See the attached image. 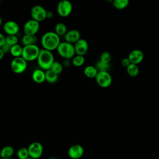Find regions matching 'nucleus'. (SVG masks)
<instances>
[{"instance_id": "aec40b11", "label": "nucleus", "mask_w": 159, "mask_h": 159, "mask_svg": "<svg viewBox=\"0 0 159 159\" xmlns=\"http://www.w3.org/2000/svg\"><path fill=\"white\" fill-rule=\"evenodd\" d=\"M126 71L129 76L132 78L136 77L139 73V68L138 65L131 63L129 66L126 68Z\"/></svg>"}, {"instance_id": "5701e85b", "label": "nucleus", "mask_w": 159, "mask_h": 159, "mask_svg": "<svg viewBox=\"0 0 159 159\" xmlns=\"http://www.w3.org/2000/svg\"><path fill=\"white\" fill-rule=\"evenodd\" d=\"M67 27L66 25L63 22H59L56 24L55 27V32L60 36H64L67 32Z\"/></svg>"}, {"instance_id": "9d476101", "label": "nucleus", "mask_w": 159, "mask_h": 159, "mask_svg": "<svg viewBox=\"0 0 159 159\" xmlns=\"http://www.w3.org/2000/svg\"><path fill=\"white\" fill-rule=\"evenodd\" d=\"M28 150L30 157L34 159H38L42 155L43 148L40 142H34L29 145Z\"/></svg>"}, {"instance_id": "9b49d317", "label": "nucleus", "mask_w": 159, "mask_h": 159, "mask_svg": "<svg viewBox=\"0 0 159 159\" xmlns=\"http://www.w3.org/2000/svg\"><path fill=\"white\" fill-rule=\"evenodd\" d=\"M4 32L7 35H17L19 31L18 24L14 20H7L5 22L2 26Z\"/></svg>"}, {"instance_id": "423d86ee", "label": "nucleus", "mask_w": 159, "mask_h": 159, "mask_svg": "<svg viewBox=\"0 0 159 159\" xmlns=\"http://www.w3.org/2000/svg\"><path fill=\"white\" fill-rule=\"evenodd\" d=\"M73 10V5L69 0H61L57 4V12L63 17L70 16Z\"/></svg>"}, {"instance_id": "b1692460", "label": "nucleus", "mask_w": 159, "mask_h": 159, "mask_svg": "<svg viewBox=\"0 0 159 159\" xmlns=\"http://www.w3.org/2000/svg\"><path fill=\"white\" fill-rule=\"evenodd\" d=\"M129 4V0H114L112 2L113 6L118 10L125 9Z\"/></svg>"}, {"instance_id": "58836bf2", "label": "nucleus", "mask_w": 159, "mask_h": 159, "mask_svg": "<svg viewBox=\"0 0 159 159\" xmlns=\"http://www.w3.org/2000/svg\"><path fill=\"white\" fill-rule=\"evenodd\" d=\"M27 159H34V158H31V157H29V158H27Z\"/></svg>"}, {"instance_id": "0eeeda50", "label": "nucleus", "mask_w": 159, "mask_h": 159, "mask_svg": "<svg viewBox=\"0 0 159 159\" xmlns=\"http://www.w3.org/2000/svg\"><path fill=\"white\" fill-rule=\"evenodd\" d=\"M95 80L98 85L103 88L109 87L112 81V76L109 71H99Z\"/></svg>"}, {"instance_id": "39448f33", "label": "nucleus", "mask_w": 159, "mask_h": 159, "mask_svg": "<svg viewBox=\"0 0 159 159\" xmlns=\"http://www.w3.org/2000/svg\"><path fill=\"white\" fill-rule=\"evenodd\" d=\"M11 70L16 74L23 73L27 69V61L22 57L14 58L11 62Z\"/></svg>"}, {"instance_id": "1a4fd4ad", "label": "nucleus", "mask_w": 159, "mask_h": 159, "mask_svg": "<svg viewBox=\"0 0 159 159\" xmlns=\"http://www.w3.org/2000/svg\"><path fill=\"white\" fill-rule=\"evenodd\" d=\"M40 29V22L34 20L30 19L24 25L23 31L24 34L29 35H35Z\"/></svg>"}, {"instance_id": "7c9ffc66", "label": "nucleus", "mask_w": 159, "mask_h": 159, "mask_svg": "<svg viewBox=\"0 0 159 159\" xmlns=\"http://www.w3.org/2000/svg\"><path fill=\"white\" fill-rule=\"evenodd\" d=\"M120 64H121V65H122L123 67L127 68V66H129L131 64V62H130V60L129 59V58L127 57V58H123V59L121 60Z\"/></svg>"}, {"instance_id": "c9c22d12", "label": "nucleus", "mask_w": 159, "mask_h": 159, "mask_svg": "<svg viewBox=\"0 0 159 159\" xmlns=\"http://www.w3.org/2000/svg\"><path fill=\"white\" fill-rule=\"evenodd\" d=\"M106 1H108V2H112L114 0H106Z\"/></svg>"}, {"instance_id": "393cba45", "label": "nucleus", "mask_w": 159, "mask_h": 159, "mask_svg": "<svg viewBox=\"0 0 159 159\" xmlns=\"http://www.w3.org/2000/svg\"><path fill=\"white\" fill-rule=\"evenodd\" d=\"M85 62L84 56L75 55V56L72 58V64L76 67H80L83 65Z\"/></svg>"}, {"instance_id": "2f4dec72", "label": "nucleus", "mask_w": 159, "mask_h": 159, "mask_svg": "<svg viewBox=\"0 0 159 159\" xmlns=\"http://www.w3.org/2000/svg\"><path fill=\"white\" fill-rule=\"evenodd\" d=\"M11 47L9 46V45H7V43H6L4 45H3L2 47H0V48L4 52L5 54L10 52V50H11Z\"/></svg>"}, {"instance_id": "6e6552de", "label": "nucleus", "mask_w": 159, "mask_h": 159, "mask_svg": "<svg viewBox=\"0 0 159 159\" xmlns=\"http://www.w3.org/2000/svg\"><path fill=\"white\" fill-rule=\"evenodd\" d=\"M30 15L32 19L40 22L47 19V11L40 5H35L31 9Z\"/></svg>"}, {"instance_id": "4c0bfd02", "label": "nucleus", "mask_w": 159, "mask_h": 159, "mask_svg": "<svg viewBox=\"0 0 159 159\" xmlns=\"http://www.w3.org/2000/svg\"><path fill=\"white\" fill-rule=\"evenodd\" d=\"M48 159H57L56 158H53V157H52V158H48Z\"/></svg>"}, {"instance_id": "e433bc0d", "label": "nucleus", "mask_w": 159, "mask_h": 159, "mask_svg": "<svg viewBox=\"0 0 159 159\" xmlns=\"http://www.w3.org/2000/svg\"><path fill=\"white\" fill-rule=\"evenodd\" d=\"M1 159H13L12 158H1Z\"/></svg>"}, {"instance_id": "72a5a7b5", "label": "nucleus", "mask_w": 159, "mask_h": 159, "mask_svg": "<svg viewBox=\"0 0 159 159\" xmlns=\"http://www.w3.org/2000/svg\"><path fill=\"white\" fill-rule=\"evenodd\" d=\"M53 17V12L51 11H47V19H51Z\"/></svg>"}, {"instance_id": "c85d7f7f", "label": "nucleus", "mask_w": 159, "mask_h": 159, "mask_svg": "<svg viewBox=\"0 0 159 159\" xmlns=\"http://www.w3.org/2000/svg\"><path fill=\"white\" fill-rule=\"evenodd\" d=\"M18 37L17 35H7L6 37V43L12 47L18 43Z\"/></svg>"}, {"instance_id": "c756f323", "label": "nucleus", "mask_w": 159, "mask_h": 159, "mask_svg": "<svg viewBox=\"0 0 159 159\" xmlns=\"http://www.w3.org/2000/svg\"><path fill=\"white\" fill-rule=\"evenodd\" d=\"M99 60L104 63H110V61L111 60V54L107 51H104L102 52L100 55Z\"/></svg>"}, {"instance_id": "4be33fe9", "label": "nucleus", "mask_w": 159, "mask_h": 159, "mask_svg": "<svg viewBox=\"0 0 159 159\" xmlns=\"http://www.w3.org/2000/svg\"><path fill=\"white\" fill-rule=\"evenodd\" d=\"M14 153V150L11 146H6L3 147L1 151V158H11Z\"/></svg>"}, {"instance_id": "f3484780", "label": "nucleus", "mask_w": 159, "mask_h": 159, "mask_svg": "<svg viewBox=\"0 0 159 159\" xmlns=\"http://www.w3.org/2000/svg\"><path fill=\"white\" fill-rule=\"evenodd\" d=\"M98 70L96 68L95 66L93 65H88L86 66L83 70L84 75L88 78H95L98 73Z\"/></svg>"}, {"instance_id": "f257e3e1", "label": "nucleus", "mask_w": 159, "mask_h": 159, "mask_svg": "<svg viewBox=\"0 0 159 159\" xmlns=\"http://www.w3.org/2000/svg\"><path fill=\"white\" fill-rule=\"evenodd\" d=\"M40 42L42 48L51 52L57 50L61 43L60 36L52 31L45 33L41 38Z\"/></svg>"}, {"instance_id": "a211bd4d", "label": "nucleus", "mask_w": 159, "mask_h": 159, "mask_svg": "<svg viewBox=\"0 0 159 159\" xmlns=\"http://www.w3.org/2000/svg\"><path fill=\"white\" fill-rule=\"evenodd\" d=\"M38 41L37 37L35 35H29L24 34L21 39V43L24 46L35 45Z\"/></svg>"}, {"instance_id": "473e14b6", "label": "nucleus", "mask_w": 159, "mask_h": 159, "mask_svg": "<svg viewBox=\"0 0 159 159\" xmlns=\"http://www.w3.org/2000/svg\"><path fill=\"white\" fill-rule=\"evenodd\" d=\"M6 44V37L2 34H0V47H2Z\"/></svg>"}, {"instance_id": "bb28decb", "label": "nucleus", "mask_w": 159, "mask_h": 159, "mask_svg": "<svg viewBox=\"0 0 159 159\" xmlns=\"http://www.w3.org/2000/svg\"><path fill=\"white\" fill-rule=\"evenodd\" d=\"M17 156L19 159H27L30 157L28 148H20L17 152Z\"/></svg>"}, {"instance_id": "f8f14e48", "label": "nucleus", "mask_w": 159, "mask_h": 159, "mask_svg": "<svg viewBox=\"0 0 159 159\" xmlns=\"http://www.w3.org/2000/svg\"><path fill=\"white\" fill-rule=\"evenodd\" d=\"M75 50L76 55L85 56L88 52V43L84 39H80L75 44Z\"/></svg>"}, {"instance_id": "ddd939ff", "label": "nucleus", "mask_w": 159, "mask_h": 159, "mask_svg": "<svg viewBox=\"0 0 159 159\" xmlns=\"http://www.w3.org/2000/svg\"><path fill=\"white\" fill-rule=\"evenodd\" d=\"M83 154L84 148L80 144H75L71 146L68 150V155L72 159H79Z\"/></svg>"}, {"instance_id": "dca6fc26", "label": "nucleus", "mask_w": 159, "mask_h": 159, "mask_svg": "<svg viewBox=\"0 0 159 159\" xmlns=\"http://www.w3.org/2000/svg\"><path fill=\"white\" fill-rule=\"evenodd\" d=\"M33 81L37 84H42L45 81V71L42 69H35L32 74Z\"/></svg>"}, {"instance_id": "cd10ccee", "label": "nucleus", "mask_w": 159, "mask_h": 159, "mask_svg": "<svg viewBox=\"0 0 159 159\" xmlns=\"http://www.w3.org/2000/svg\"><path fill=\"white\" fill-rule=\"evenodd\" d=\"M63 69V66L61 63H60L59 61H55L52 64L50 70L53 71L54 73L58 74V75L62 72Z\"/></svg>"}, {"instance_id": "f704fd0d", "label": "nucleus", "mask_w": 159, "mask_h": 159, "mask_svg": "<svg viewBox=\"0 0 159 159\" xmlns=\"http://www.w3.org/2000/svg\"><path fill=\"white\" fill-rule=\"evenodd\" d=\"M4 55H5L4 52L0 48V60H2L3 58Z\"/></svg>"}, {"instance_id": "2eb2a0df", "label": "nucleus", "mask_w": 159, "mask_h": 159, "mask_svg": "<svg viewBox=\"0 0 159 159\" xmlns=\"http://www.w3.org/2000/svg\"><path fill=\"white\" fill-rule=\"evenodd\" d=\"M65 41L72 44H75L81 39V34L76 29H71L68 30L64 35Z\"/></svg>"}, {"instance_id": "a878e982", "label": "nucleus", "mask_w": 159, "mask_h": 159, "mask_svg": "<svg viewBox=\"0 0 159 159\" xmlns=\"http://www.w3.org/2000/svg\"><path fill=\"white\" fill-rule=\"evenodd\" d=\"M98 71H109L111 68L110 63H104L100 60L97 61L95 65Z\"/></svg>"}, {"instance_id": "7ed1b4c3", "label": "nucleus", "mask_w": 159, "mask_h": 159, "mask_svg": "<svg viewBox=\"0 0 159 159\" xmlns=\"http://www.w3.org/2000/svg\"><path fill=\"white\" fill-rule=\"evenodd\" d=\"M57 51L58 55L65 60H70L76 55L74 45L65 41L60 43Z\"/></svg>"}, {"instance_id": "6ab92c4d", "label": "nucleus", "mask_w": 159, "mask_h": 159, "mask_svg": "<svg viewBox=\"0 0 159 159\" xmlns=\"http://www.w3.org/2000/svg\"><path fill=\"white\" fill-rule=\"evenodd\" d=\"M45 71V81L48 83H55L58 79V75L54 73L50 69Z\"/></svg>"}, {"instance_id": "20e7f679", "label": "nucleus", "mask_w": 159, "mask_h": 159, "mask_svg": "<svg viewBox=\"0 0 159 159\" xmlns=\"http://www.w3.org/2000/svg\"><path fill=\"white\" fill-rule=\"evenodd\" d=\"M40 52V49L36 44L24 46L22 57L27 61H33L37 60Z\"/></svg>"}, {"instance_id": "412c9836", "label": "nucleus", "mask_w": 159, "mask_h": 159, "mask_svg": "<svg viewBox=\"0 0 159 159\" xmlns=\"http://www.w3.org/2000/svg\"><path fill=\"white\" fill-rule=\"evenodd\" d=\"M22 51H23V47L17 43L11 47L9 53L12 57H14V58H16V57H22Z\"/></svg>"}, {"instance_id": "4468645a", "label": "nucleus", "mask_w": 159, "mask_h": 159, "mask_svg": "<svg viewBox=\"0 0 159 159\" xmlns=\"http://www.w3.org/2000/svg\"><path fill=\"white\" fill-rule=\"evenodd\" d=\"M128 58L131 63L139 65L143 61L144 58V54L142 50L139 49H134L129 53Z\"/></svg>"}, {"instance_id": "f03ea898", "label": "nucleus", "mask_w": 159, "mask_h": 159, "mask_svg": "<svg viewBox=\"0 0 159 159\" xmlns=\"http://www.w3.org/2000/svg\"><path fill=\"white\" fill-rule=\"evenodd\" d=\"M37 61L40 69L44 71L50 70L55 61L53 54L51 51L41 48Z\"/></svg>"}]
</instances>
